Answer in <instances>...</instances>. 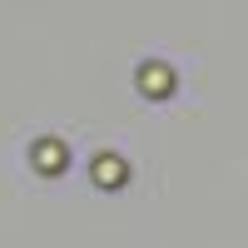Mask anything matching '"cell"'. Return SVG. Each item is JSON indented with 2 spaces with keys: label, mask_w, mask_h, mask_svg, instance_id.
Listing matches in <instances>:
<instances>
[{
  "label": "cell",
  "mask_w": 248,
  "mask_h": 248,
  "mask_svg": "<svg viewBox=\"0 0 248 248\" xmlns=\"http://www.w3.org/2000/svg\"><path fill=\"white\" fill-rule=\"evenodd\" d=\"M139 79H144V94H169V70L144 65V70H139Z\"/></svg>",
  "instance_id": "6da1fadb"
},
{
  "label": "cell",
  "mask_w": 248,
  "mask_h": 248,
  "mask_svg": "<svg viewBox=\"0 0 248 248\" xmlns=\"http://www.w3.org/2000/svg\"><path fill=\"white\" fill-rule=\"evenodd\" d=\"M35 159H40V169H60V149H55V144H40V149H35Z\"/></svg>",
  "instance_id": "3957f363"
},
{
  "label": "cell",
  "mask_w": 248,
  "mask_h": 248,
  "mask_svg": "<svg viewBox=\"0 0 248 248\" xmlns=\"http://www.w3.org/2000/svg\"><path fill=\"white\" fill-rule=\"evenodd\" d=\"M119 179H124V164L105 154V159H99V184H119Z\"/></svg>",
  "instance_id": "7a4b0ae2"
}]
</instances>
